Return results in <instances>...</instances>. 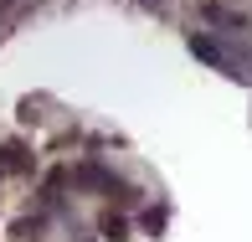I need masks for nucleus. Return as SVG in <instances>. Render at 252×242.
<instances>
[{"mask_svg": "<svg viewBox=\"0 0 252 242\" xmlns=\"http://www.w3.org/2000/svg\"><path fill=\"white\" fill-rule=\"evenodd\" d=\"M5 5H10V0H0V10H5Z\"/></svg>", "mask_w": 252, "mask_h": 242, "instance_id": "nucleus-5", "label": "nucleus"}, {"mask_svg": "<svg viewBox=\"0 0 252 242\" xmlns=\"http://www.w3.org/2000/svg\"><path fill=\"white\" fill-rule=\"evenodd\" d=\"M26 165H31V155L21 144H5V149H0V170H26Z\"/></svg>", "mask_w": 252, "mask_h": 242, "instance_id": "nucleus-2", "label": "nucleus"}, {"mask_svg": "<svg viewBox=\"0 0 252 242\" xmlns=\"http://www.w3.org/2000/svg\"><path fill=\"white\" fill-rule=\"evenodd\" d=\"M98 232L108 237V242H124V237H129V222H124V216H113V211H108V216H103V222H98Z\"/></svg>", "mask_w": 252, "mask_h": 242, "instance_id": "nucleus-3", "label": "nucleus"}, {"mask_svg": "<svg viewBox=\"0 0 252 242\" xmlns=\"http://www.w3.org/2000/svg\"><path fill=\"white\" fill-rule=\"evenodd\" d=\"M144 227H150V232H159V227H165V211H159V206H155V211H144Z\"/></svg>", "mask_w": 252, "mask_h": 242, "instance_id": "nucleus-4", "label": "nucleus"}, {"mask_svg": "<svg viewBox=\"0 0 252 242\" xmlns=\"http://www.w3.org/2000/svg\"><path fill=\"white\" fill-rule=\"evenodd\" d=\"M190 52H196V57H201V62H211V67H226V52H221V47H216V41H211V36H190Z\"/></svg>", "mask_w": 252, "mask_h": 242, "instance_id": "nucleus-1", "label": "nucleus"}]
</instances>
